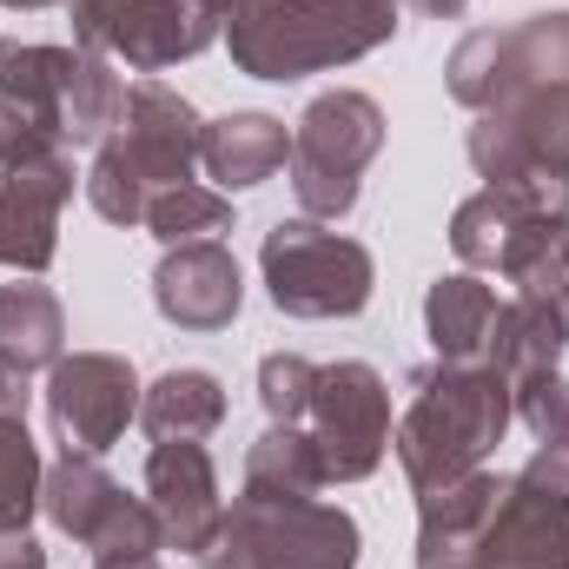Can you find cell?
Listing matches in <instances>:
<instances>
[{
    "label": "cell",
    "mask_w": 569,
    "mask_h": 569,
    "mask_svg": "<svg viewBox=\"0 0 569 569\" xmlns=\"http://www.w3.org/2000/svg\"><path fill=\"white\" fill-rule=\"evenodd\" d=\"M199 7H206V13H212V20H219V27H226V20H232V13H246V7H252V0H199Z\"/></svg>",
    "instance_id": "32"
},
{
    "label": "cell",
    "mask_w": 569,
    "mask_h": 569,
    "mask_svg": "<svg viewBox=\"0 0 569 569\" xmlns=\"http://www.w3.org/2000/svg\"><path fill=\"white\" fill-rule=\"evenodd\" d=\"M517 425L510 411V385L490 365H430L411 378V405L391 430V450L405 463V483L425 497L443 490L470 470H483V457L503 443V430Z\"/></svg>",
    "instance_id": "2"
},
{
    "label": "cell",
    "mask_w": 569,
    "mask_h": 569,
    "mask_svg": "<svg viewBox=\"0 0 569 569\" xmlns=\"http://www.w3.org/2000/svg\"><path fill=\"white\" fill-rule=\"evenodd\" d=\"M0 7H67V0H0Z\"/></svg>",
    "instance_id": "34"
},
{
    "label": "cell",
    "mask_w": 569,
    "mask_h": 569,
    "mask_svg": "<svg viewBox=\"0 0 569 569\" xmlns=\"http://www.w3.org/2000/svg\"><path fill=\"white\" fill-rule=\"evenodd\" d=\"M0 569H47V550L27 530H0Z\"/></svg>",
    "instance_id": "29"
},
{
    "label": "cell",
    "mask_w": 569,
    "mask_h": 569,
    "mask_svg": "<svg viewBox=\"0 0 569 569\" xmlns=\"http://www.w3.org/2000/svg\"><path fill=\"white\" fill-rule=\"evenodd\" d=\"M557 311H563V325H569V284H563V291H557Z\"/></svg>",
    "instance_id": "35"
},
{
    "label": "cell",
    "mask_w": 569,
    "mask_h": 569,
    "mask_svg": "<svg viewBox=\"0 0 569 569\" xmlns=\"http://www.w3.org/2000/svg\"><path fill=\"white\" fill-rule=\"evenodd\" d=\"M510 411H517V425L530 430L543 450H563L569 457V378L563 371H537V378L510 385Z\"/></svg>",
    "instance_id": "27"
},
{
    "label": "cell",
    "mask_w": 569,
    "mask_h": 569,
    "mask_svg": "<svg viewBox=\"0 0 569 569\" xmlns=\"http://www.w3.org/2000/svg\"><path fill=\"white\" fill-rule=\"evenodd\" d=\"M311 391H318V365H311V358H298V351H272V358L259 365V405H266L272 425H305Z\"/></svg>",
    "instance_id": "28"
},
{
    "label": "cell",
    "mask_w": 569,
    "mask_h": 569,
    "mask_svg": "<svg viewBox=\"0 0 569 569\" xmlns=\"http://www.w3.org/2000/svg\"><path fill=\"white\" fill-rule=\"evenodd\" d=\"M40 510H47V523H53L60 537L87 543L93 563H107V557H159V550H166V530H159L152 503H146V497H127V490L100 470V457H80V450H67V457L47 470Z\"/></svg>",
    "instance_id": "11"
},
{
    "label": "cell",
    "mask_w": 569,
    "mask_h": 569,
    "mask_svg": "<svg viewBox=\"0 0 569 569\" xmlns=\"http://www.w3.org/2000/svg\"><path fill=\"white\" fill-rule=\"evenodd\" d=\"M67 13L80 47L127 60L140 73H166L219 40V20L199 0H67Z\"/></svg>",
    "instance_id": "12"
},
{
    "label": "cell",
    "mask_w": 569,
    "mask_h": 569,
    "mask_svg": "<svg viewBox=\"0 0 569 569\" xmlns=\"http://www.w3.org/2000/svg\"><path fill=\"white\" fill-rule=\"evenodd\" d=\"M152 305L166 325L179 331H226L246 305V279H239V259L219 246V239H186V246H166L159 272H152Z\"/></svg>",
    "instance_id": "16"
},
{
    "label": "cell",
    "mask_w": 569,
    "mask_h": 569,
    "mask_svg": "<svg viewBox=\"0 0 569 569\" xmlns=\"http://www.w3.org/2000/svg\"><path fill=\"white\" fill-rule=\"evenodd\" d=\"M140 391L146 385L133 378L127 358H113V351H73V358H60L47 371V418H53L67 450L100 457L140 418Z\"/></svg>",
    "instance_id": "13"
},
{
    "label": "cell",
    "mask_w": 569,
    "mask_h": 569,
    "mask_svg": "<svg viewBox=\"0 0 569 569\" xmlns=\"http://www.w3.org/2000/svg\"><path fill=\"white\" fill-rule=\"evenodd\" d=\"M246 490L252 497H318L325 490V463L305 425H272L246 450Z\"/></svg>",
    "instance_id": "23"
},
{
    "label": "cell",
    "mask_w": 569,
    "mask_h": 569,
    "mask_svg": "<svg viewBox=\"0 0 569 569\" xmlns=\"http://www.w3.org/2000/svg\"><path fill=\"white\" fill-rule=\"evenodd\" d=\"M199 133L206 120L192 113L186 93H172L166 80H133L127 87V113L107 140L93 146V172H87V199L107 226H146V206L172 186H192L199 172Z\"/></svg>",
    "instance_id": "3"
},
{
    "label": "cell",
    "mask_w": 569,
    "mask_h": 569,
    "mask_svg": "<svg viewBox=\"0 0 569 569\" xmlns=\"http://www.w3.org/2000/svg\"><path fill=\"white\" fill-rule=\"evenodd\" d=\"M385 152V107L358 87L318 93L291 127V192L305 219H345L358 206L365 166Z\"/></svg>",
    "instance_id": "7"
},
{
    "label": "cell",
    "mask_w": 569,
    "mask_h": 569,
    "mask_svg": "<svg viewBox=\"0 0 569 569\" xmlns=\"http://www.w3.org/2000/svg\"><path fill=\"white\" fill-rule=\"evenodd\" d=\"M450 100L477 113L470 166L483 186L569 179V13H530L523 27H477L450 53Z\"/></svg>",
    "instance_id": "1"
},
{
    "label": "cell",
    "mask_w": 569,
    "mask_h": 569,
    "mask_svg": "<svg viewBox=\"0 0 569 569\" xmlns=\"http://www.w3.org/2000/svg\"><path fill=\"white\" fill-rule=\"evenodd\" d=\"M305 437L325 463V483H365L391 450V385L378 378V365L365 358L318 365Z\"/></svg>",
    "instance_id": "10"
},
{
    "label": "cell",
    "mask_w": 569,
    "mask_h": 569,
    "mask_svg": "<svg viewBox=\"0 0 569 569\" xmlns=\"http://www.w3.org/2000/svg\"><path fill=\"white\" fill-rule=\"evenodd\" d=\"M0 418H27V371L0 365Z\"/></svg>",
    "instance_id": "30"
},
{
    "label": "cell",
    "mask_w": 569,
    "mask_h": 569,
    "mask_svg": "<svg viewBox=\"0 0 569 569\" xmlns=\"http://www.w3.org/2000/svg\"><path fill=\"white\" fill-rule=\"evenodd\" d=\"M510 226H517V192L510 186H483V192H470L450 212V252L470 272H497V252H503Z\"/></svg>",
    "instance_id": "24"
},
{
    "label": "cell",
    "mask_w": 569,
    "mask_h": 569,
    "mask_svg": "<svg viewBox=\"0 0 569 569\" xmlns=\"http://www.w3.org/2000/svg\"><path fill=\"white\" fill-rule=\"evenodd\" d=\"M563 345H569V325H563V311H557V298H523V291H517L510 305H497L483 365H490L503 385H523V378H537V371H557Z\"/></svg>",
    "instance_id": "19"
},
{
    "label": "cell",
    "mask_w": 569,
    "mask_h": 569,
    "mask_svg": "<svg viewBox=\"0 0 569 569\" xmlns=\"http://www.w3.org/2000/svg\"><path fill=\"white\" fill-rule=\"evenodd\" d=\"M497 497H503V477L497 470H470V477H457L443 490H425L418 497V569L457 563L483 537Z\"/></svg>",
    "instance_id": "17"
},
{
    "label": "cell",
    "mask_w": 569,
    "mask_h": 569,
    "mask_svg": "<svg viewBox=\"0 0 569 569\" xmlns=\"http://www.w3.org/2000/svg\"><path fill=\"white\" fill-rule=\"evenodd\" d=\"M405 7H418L425 20H457V13H463L470 0H405Z\"/></svg>",
    "instance_id": "31"
},
{
    "label": "cell",
    "mask_w": 569,
    "mask_h": 569,
    "mask_svg": "<svg viewBox=\"0 0 569 569\" xmlns=\"http://www.w3.org/2000/svg\"><path fill=\"white\" fill-rule=\"evenodd\" d=\"M437 569H569V457L537 450L517 477H503V497L483 523V537Z\"/></svg>",
    "instance_id": "9"
},
{
    "label": "cell",
    "mask_w": 569,
    "mask_h": 569,
    "mask_svg": "<svg viewBox=\"0 0 569 569\" xmlns=\"http://www.w3.org/2000/svg\"><path fill=\"white\" fill-rule=\"evenodd\" d=\"M40 443L27 437V418H0V530H27V517L40 510Z\"/></svg>",
    "instance_id": "26"
},
{
    "label": "cell",
    "mask_w": 569,
    "mask_h": 569,
    "mask_svg": "<svg viewBox=\"0 0 569 569\" xmlns=\"http://www.w3.org/2000/svg\"><path fill=\"white\" fill-rule=\"evenodd\" d=\"M93 569H159V557H107V563H93Z\"/></svg>",
    "instance_id": "33"
},
{
    "label": "cell",
    "mask_w": 569,
    "mask_h": 569,
    "mask_svg": "<svg viewBox=\"0 0 569 569\" xmlns=\"http://www.w3.org/2000/svg\"><path fill=\"white\" fill-rule=\"evenodd\" d=\"M232 226V199L226 192H212V186H172V192H159L152 206H146V232L159 239V246H186V239H212V232H226Z\"/></svg>",
    "instance_id": "25"
},
{
    "label": "cell",
    "mask_w": 569,
    "mask_h": 569,
    "mask_svg": "<svg viewBox=\"0 0 569 569\" xmlns=\"http://www.w3.org/2000/svg\"><path fill=\"white\" fill-rule=\"evenodd\" d=\"M365 530L351 510L318 497H252L239 490L199 569H358Z\"/></svg>",
    "instance_id": "6"
},
{
    "label": "cell",
    "mask_w": 569,
    "mask_h": 569,
    "mask_svg": "<svg viewBox=\"0 0 569 569\" xmlns=\"http://www.w3.org/2000/svg\"><path fill=\"white\" fill-rule=\"evenodd\" d=\"M398 7L405 0H252L226 20V47L239 73L284 87L378 53L398 33Z\"/></svg>",
    "instance_id": "4"
},
{
    "label": "cell",
    "mask_w": 569,
    "mask_h": 569,
    "mask_svg": "<svg viewBox=\"0 0 569 569\" xmlns=\"http://www.w3.org/2000/svg\"><path fill=\"white\" fill-rule=\"evenodd\" d=\"M73 199V152L0 172V266L47 272L60 252V206Z\"/></svg>",
    "instance_id": "15"
},
{
    "label": "cell",
    "mask_w": 569,
    "mask_h": 569,
    "mask_svg": "<svg viewBox=\"0 0 569 569\" xmlns=\"http://www.w3.org/2000/svg\"><path fill=\"white\" fill-rule=\"evenodd\" d=\"M140 425L152 430V443L159 437H212L226 425V385L199 365H179L140 391Z\"/></svg>",
    "instance_id": "22"
},
{
    "label": "cell",
    "mask_w": 569,
    "mask_h": 569,
    "mask_svg": "<svg viewBox=\"0 0 569 569\" xmlns=\"http://www.w3.org/2000/svg\"><path fill=\"white\" fill-rule=\"evenodd\" d=\"M259 272L284 318H358L378 291L371 252L318 219H279L259 246Z\"/></svg>",
    "instance_id": "8"
},
{
    "label": "cell",
    "mask_w": 569,
    "mask_h": 569,
    "mask_svg": "<svg viewBox=\"0 0 569 569\" xmlns=\"http://www.w3.org/2000/svg\"><path fill=\"white\" fill-rule=\"evenodd\" d=\"M490 325H497V291L477 272H443L425 291V331L443 365H483Z\"/></svg>",
    "instance_id": "20"
},
{
    "label": "cell",
    "mask_w": 569,
    "mask_h": 569,
    "mask_svg": "<svg viewBox=\"0 0 569 569\" xmlns=\"http://www.w3.org/2000/svg\"><path fill=\"white\" fill-rule=\"evenodd\" d=\"M67 358V311L47 284L20 279V284H0V365L13 371H53Z\"/></svg>",
    "instance_id": "21"
},
{
    "label": "cell",
    "mask_w": 569,
    "mask_h": 569,
    "mask_svg": "<svg viewBox=\"0 0 569 569\" xmlns=\"http://www.w3.org/2000/svg\"><path fill=\"white\" fill-rule=\"evenodd\" d=\"M0 113L67 146H100L127 113V80L93 47L0 40Z\"/></svg>",
    "instance_id": "5"
},
{
    "label": "cell",
    "mask_w": 569,
    "mask_h": 569,
    "mask_svg": "<svg viewBox=\"0 0 569 569\" xmlns=\"http://www.w3.org/2000/svg\"><path fill=\"white\" fill-rule=\"evenodd\" d=\"M146 503L166 530V550H212L219 523H226V497H219V470L206 457L199 437H159L146 457Z\"/></svg>",
    "instance_id": "14"
},
{
    "label": "cell",
    "mask_w": 569,
    "mask_h": 569,
    "mask_svg": "<svg viewBox=\"0 0 569 569\" xmlns=\"http://www.w3.org/2000/svg\"><path fill=\"white\" fill-rule=\"evenodd\" d=\"M284 159H291V133L272 113H226V120H206L199 133V166L219 179V192L266 186Z\"/></svg>",
    "instance_id": "18"
}]
</instances>
